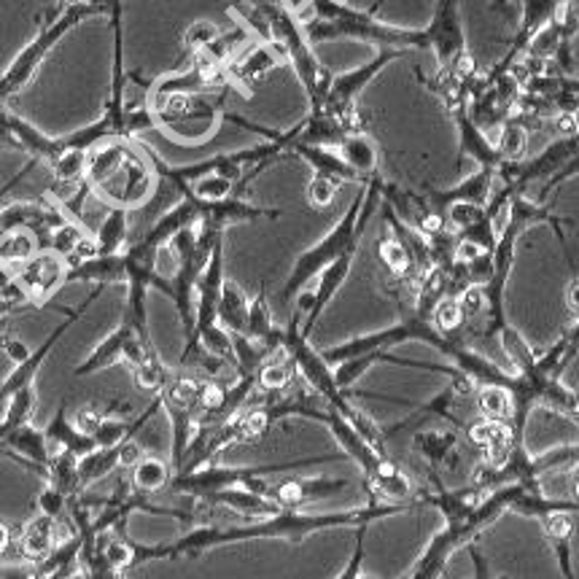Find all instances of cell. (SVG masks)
I'll return each mask as SVG.
<instances>
[{
  "mask_svg": "<svg viewBox=\"0 0 579 579\" xmlns=\"http://www.w3.org/2000/svg\"><path fill=\"white\" fill-rule=\"evenodd\" d=\"M421 507L415 502L404 504H385L372 499L366 507L356 509H340V513H302V509H280L270 518L248 520L240 526H197L189 534L167 545H138L133 541L135 566L154 564V560H184V558H200L203 552L216 550V547L242 545V541L257 539H286L300 545L302 539L313 537V534L332 531V528H359L372 526L375 520L394 518V515L407 513V509Z\"/></svg>",
  "mask_w": 579,
  "mask_h": 579,
  "instance_id": "1",
  "label": "cell"
},
{
  "mask_svg": "<svg viewBox=\"0 0 579 579\" xmlns=\"http://www.w3.org/2000/svg\"><path fill=\"white\" fill-rule=\"evenodd\" d=\"M86 186L108 208L138 210L157 195L159 176L148 148L135 141H108L86 154Z\"/></svg>",
  "mask_w": 579,
  "mask_h": 579,
  "instance_id": "2",
  "label": "cell"
},
{
  "mask_svg": "<svg viewBox=\"0 0 579 579\" xmlns=\"http://www.w3.org/2000/svg\"><path fill=\"white\" fill-rule=\"evenodd\" d=\"M383 184L385 180L380 178L378 173L361 184L359 195L348 205L342 219L334 224L316 246H310L308 251L297 257L294 267H291L289 278H286L283 283V291H280V300H297V294H300L302 289H308V286L321 276L323 267L332 265L334 259H340L342 254L351 251V248H359L361 235L370 227L372 216L383 208Z\"/></svg>",
  "mask_w": 579,
  "mask_h": 579,
  "instance_id": "3",
  "label": "cell"
},
{
  "mask_svg": "<svg viewBox=\"0 0 579 579\" xmlns=\"http://www.w3.org/2000/svg\"><path fill=\"white\" fill-rule=\"evenodd\" d=\"M116 6V0H84V3L60 6L43 28L35 33V39L17 54L14 62L9 65V71L0 76V103H9L11 97L20 95L22 90H28L30 81L35 79L43 60L52 54V49L65 39L71 30H76L81 22L92 20V17H108L111 9Z\"/></svg>",
  "mask_w": 579,
  "mask_h": 579,
  "instance_id": "4",
  "label": "cell"
},
{
  "mask_svg": "<svg viewBox=\"0 0 579 579\" xmlns=\"http://www.w3.org/2000/svg\"><path fill=\"white\" fill-rule=\"evenodd\" d=\"M338 458L340 456H310V458L286 461V464H265V466L210 464V466H203V469L186 472V475H173L167 488H170L173 494L189 496V499H203V496L216 494V490H224V488H246V490H254V494L265 496V488L272 475H286V472L327 464V461H338Z\"/></svg>",
  "mask_w": 579,
  "mask_h": 579,
  "instance_id": "5",
  "label": "cell"
},
{
  "mask_svg": "<svg viewBox=\"0 0 579 579\" xmlns=\"http://www.w3.org/2000/svg\"><path fill=\"white\" fill-rule=\"evenodd\" d=\"M157 116V130L178 143H203L214 138L224 120L221 105L205 95H170L148 103Z\"/></svg>",
  "mask_w": 579,
  "mask_h": 579,
  "instance_id": "6",
  "label": "cell"
},
{
  "mask_svg": "<svg viewBox=\"0 0 579 579\" xmlns=\"http://www.w3.org/2000/svg\"><path fill=\"white\" fill-rule=\"evenodd\" d=\"M154 351H157V348H154L152 338H143L133 323L122 319L120 327H116L108 338H103L95 348H92L90 356L81 361L76 370H73V375L76 378L97 375V372L108 370V366L120 364V361H124V364L130 366H138L141 361Z\"/></svg>",
  "mask_w": 579,
  "mask_h": 579,
  "instance_id": "7",
  "label": "cell"
},
{
  "mask_svg": "<svg viewBox=\"0 0 579 579\" xmlns=\"http://www.w3.org/2000/svg\"><path fill=\"white\" fill-rule=\"evenodd\" d=\"M14 280L30 304H43L68 283V261L49 248H41L39 254L20 265Z\"/></svg>",
  "mask_w": 579,
  "mask_h": 579,
  "instance_id": "8",
  "label": "cell"
},
{
  "mask_svg": "<svg viewBox=\"0 0 579 579\" xmlns=\"http://www.w3.org/2000/svg\"><path fill=\"white\" fill-rule=\"evenodd\" d=\"M345 488H351L348 477H286L278 483H267L265 496L270 502H276L280 509H302L313 502L332 499V496L342 494Z\"/></svg>",
  "mask_w": 579,
  "mask_h": 579,
  "instance_id": "9",
  "label": "cell"
},
{
  "mask_svg": "<svg viewBox=\"0 0 579 579\" xmlns=\"http://www.w3.org/2000/svg\"><path fill=\"white\" fill-rule=\"evenodd\" d=\"M426 49H432L440 68H447L461 52H466L464 22H461V0H437L432 22L423 28Z\"/></svg>",
  "mask_w": 579,
  "mask_h": 579,
  "instance_id": "10",
  "label": "cell"
},
{
  "mask_svg": "<svg viewBox=\"0 0 579 579\" xmlns=\"http://www.w3.org/2000/svg\"><path fill=\"white\" fill-rule=\"evenodd\" d=\"M402 54L404 49H391V46L378 49L375 58L364 62V65L356 68V71H348L342 73V76H334L327 101H323V105H319V108H310V111H327V114H334V111L348 108V105H356L361 92H364L366 86H370L372 81L391 65V62L400 60Z\"/></svg>",
  "mask_w": 579,
  "mask_h": 579,
  "instance_id": "11",
  "label": "cell"
},
{
  "mask_svg": "<svg viewBox=\"0 0 579 579\" xmlns=\"http://www.w3.org/2000/svg\"><path fill=\"white\" fill-rule=\"evenodd\" d=\"M356 257H359V248H351V251L342 254L340 259H334L332 265L323 267L321 276L316 278V289H310V291H313V304H310V313L304 316L302 327H300L302 338L310 340V334H313L316 323H319L323 310L332 304L334 297H338V291L342 289V286H345V280H348V276H351L353 265H356Z\"/></svg>",
  "mask_w": 579,
  "mask_h": 579,
  "instance_id": "12",
  "label": "cell"
},
{
  "mask_svg": "<svg viewBox=\"0 0 579 579\" xmlns=\"http://www.w3.org/2000/svg\"><path fill=\"white\" fill-rule=\"evenodd\" d=\"M496 186V170H488V167H477V173H472L469 178H464L461 184L451 186V189H428L426 203L432 205V210L445 216L447 205L453 203H477V205H488L490 195H494Z\"/></svg>",
  "mask_w": 579,
  "mask_h": 579,
  "instance_id": "13",
  "label": "cell"
},
{
  "mask_svg": "<svg viewBox=\"0 0 579 579\" xmlns=\"http://www.w3.org/2000/svg\"><path fill=\"white\" fill-rule=\"evenodd\" d=\"M464 434L472 445H477L479 451H485L483 464H488V466L504 464V458L509 456V451H513L515 442H520V440H515V432H513V426H509V421L483 418V415H479L477 421L466 423Z\"/></svg>",
  "mask_w": 579,
  "mask_h": 579,
  "instance_id": "14",
  "label": "cell"
},
{
  "mask_svg": "<svg viewBox=\"0 0 579 579\" xmlns=\"http://www.w3.org/2000/svg\"><path fill=\"white\" fill-rule=\"evenodd\" d=\"M280 62H286V58L276 43H257V46L248 49L246 54H240V58L229 62L227 81L240 86V90L251 92V86L265 79L270 71H276Z\"/></svg>",
  "mask_w": 579,
  "mask_h": 579,
  "instance_id": "15",
  "label": "cell"
},
{
  "mask_svg": "<svg viewBox=\"0 0 579 579\" xmlns=\"http://www.w3.org/2000/svg\"><path fill=\"white\" fill-rule=\"evenodd\" d=\"M62 539L65 537H60V520L35 513L33 518L24 523L20 539L14 541L17 556H20L24 564H43V560L52 556L54 547H58Z\"/></svg>",
  "mask_w": 579,
  "mask_h": 579,
  "instance_id": "16",
  "label": "cell"
},
{
  "mask_svg": "<svg viewBox=\"0 0 579 579\" xmlns=\"http://www.w3.org/2000/svg\"><path fill=\"white\" fill-rule=\"evenodd\" d=\"M453 120H456V130H458L461 157H469L477 167H488V170H496V167H499L504 162L499 148H496V143L488 138V133H485L483 127H477V124L472 122L466 105H464V108L453 111Z\"/></svg>",
  "mask_w": 579,
  "mask_h": 579,
  "instance_id": "17",
  "label": "cell"
},
{
  "mask_svg": "<svg viewBox=\"0 0 579 579\" xmlns=\"http://www.w3.org/2000/svg\"><path fill=\"white\" fill-rule=\"evenodd\" d=\"M197 502L208 504V507H224L246 520L270 518V515L280 513V507L276 502H270L267 496L254 494V490H246V488H224V490H216V494L203 496V499H197Z\"/></svg>",
  "mask_w": 579,
  "mask_h": 579,
  "instance_id": "18",
  "label": "cell"
},
{
  "mask_svg": "<svg viewBox=\"0 0 579 579\" xmlns=\"http://www.w3.org/2000/svg\"><path fill=\"white\" fill-rule=\"evenodd\" d=\"M413 453L426 461L432 469H445V466H456L458 451V428H426V432L413 434Z\"/></svg>",
  "mask_w": 579,
  "mask_h": 579,
  "instance_id": "19",
  "label": "cell"
},
{
  "mask_svg": "<svg viewBox=\"0 0 579 579\" xmlns=\"http://www.w3.org/2000/svg\"><path fill=\"white\" fill-rule=\"evenodd\" d=\"M291 154L308 162L310 170H313V176L332 178V180H338L340 186L342 184H364V180H361L356 173L345 165V159L340 157L338 148L304 146V143H294V146H291Z\"/></svg>",
  "mask_w": 579,
  "mask_h": 579,
  "instance_id": "20",
  "label": "cell"
},
{
  "mask_svg": "<svg viewBox=\"0 0 579 579\" xmlns=\"http://www.w3.org/2000/svg\"><path fill=\"white\" fill-rule=\"evenodd\" d=\"M124 280H127L124 251L114 254V257H95L68 267V283H95L105 289V286L124 283Z\"/></svg>",
  "mask_w": 579,
  "mask_h": 579,
  "instance_id": "21",
  "label": "cell"
},
{
  "mask_svg": "<svg viewBox=\"0 0 579 579\" xmlns=\"http://www.w3.org/2000/svg\"><path fill=\"white\" fill-rule=\"evenodd\" d=\"M43 434H46L49 447L73 453V456H79V458H84L86 453H92L97 447L95 437H90V434L81 432V428H76V423L68 418L65 404H60V410L54 413V418L49 421V426L43 428ZM58 451H52V453H58Z\"/></svg>",
  "mask_w": 579,
  "mask_h": 579,
  "instance_id": "22",
  "label": "cell"
},
{
  "mask_svg": "<svg viewBox=\"0 0 579 579\" xmlns=\"http://www.w3.org/2000/svg\"><path fill=\"white\" fill-rule=\"evenodd\" d=\"M97 242V257H114L122 254L130 246V210L124 208H108V214L103 216L101 227L95 229Z\"/></svg>",
  "mask_w": 579,
  "mask_h": 579,
  "instance_id": "23",
  "label": "cell"
},
{
  "mask_svg": "<svg viewBox=\"0 0 579 579\" xmlns=\"http://www.w3.org/2000/svg\"><path fill=\"white\" fill-rule=\"evenodd\" d=\"M338 154L361 180L372 178L378 173V146L366 133L345 135V141L338 146Z\"/></svg>",
  "mask_w": 579,
  "mask_h": 579,
  "instance_id": "24",
  "label": "cell"
},
{
  "mask_svg": "<svg viewBox=\"0 0 579 579\" xmlns=\"http://www.w3.org/2000/svg\"><path fill=\"white\" fill-rule=\"evenodd\" d=\"M297 378L300 375H297L294 361L289 359V353L283 348L278 353H272L270 359H265V364L257 370V385L265 394H283V391H289L294 385Z\"/></svg>",
  "mask_w": 579,
  "mask_h": 579,
  "instance_id": "25",
  "label": "cell"
},
{
  "mask_svg": "<svg viewBox=\"0 0 579 579\" xmlns=\"http://www.w3.org/2000/svg\"><path fill=\"white\" fill-rule=\"evenodd\" d=\"M248 297L232 280H224L221 300H219V327L227 329L229 334H246L248 319Z\"/></svg>",
  "mask_w": 579,
  "mask_h": 579,
  "instance_id": "26",
  "label": "cell"
},
{
  "mask_svg": "<svg viewBox=\"0 0 579 579\" xmlns=\"http://www.w3.org/2000/svg\"><path fill=\"white\" fill-rule=\"evenodd\" d=\"M120 451L122 445L95 447V451L86 453L84 458H79V488L90 490L92 485L101 483L111 472L120 469Z\"/></svg>",
  "mask_w": 579,
  "mask_h": 579,
  "instance_id": "27",
  "label": "cell"
},
{
  "mask_svg": "<svg viewBox=\"0 0 579 579\" xmlns=\"http://www.w3.org/2000/svg\"><path fill=\"white\" fill-rule=\"evenodd\" d=\"M173 479V466L167 464V461H162L157 456H143L138 464L133 466V479H130V485H133V490H138V494H159V490H165L167 485H170Z\"/></svg>",
  "mask_w": 579,
  "mask_h": 579,
  "instance_id": "28",
  "label": "cell"
},
{
  "mask_svg": "<svg viewBox=\"0 0 579 579\" xmlns=\"http://www.w3.org/2000/svg\"><path fill=\"white\" fill-rule=\"evenodd\" d=\"M54 176V189H76L86 178V152L60 146L58 157L49 162Z\"/></svg>",
  "mask_w": 579,
  "mask_h": 579,
  "instance_id": "29",
  "label": "cell"
},
{
  "mask_svg": "<svg viewBox=\"0 0 579 579\" xmlns=\"http://www.w3.org/2000/svg\"><path fill=\"white\" fill-rule=\"evenodd\" d=\"M378 257L383 261L385 272H389L391 278H421L418 272H415V265H413V257H410L407 246L396 238L394 232H385L383 238L378 242Z\"/></svg>",
  "mask_w": 579,
  "mask_h": 579,
  "instance_id": "30",
  "label": "cell"
},
{
  "mask_svg": "<svg viewBox=\"0 0 579 579\" xmlns=\"http://www.w3.org/2000/svg\"><path fill=\"white\" fill-rule=\"evenodd\" d=\"M41 251L39 235L30 232V229H11L0 238V267H14L24 265L33 254Z\"/></svg>",
  "mask_w": 579,
  "mask_h": 579,
  "instance_id": "31",
  "label": "cell"
},
{
  "mask_svg": "<svg viewBox=\"0 0 579 579\" xmlns=\"http://www.w3.org/2000/svg\"><path fill=\"white\" fill-rule=\"evenodd\" d=\"M475 407L483 418L513 421V394L504 385H477Z\"/></svg>",
  "mask_w": 579,
  "mask_h": 579,
  "instance_id": "32",
  "label": "cell"
},
{
  "mask_svg": "<svg viewBox=\"0 0 579 579\" xmlns=\"http://www.w3.org/2000/svg\"><path fill=\"white\" fill-rule=\"evenodd\" d=\"M496 338L502 340V348L504 353H507L509 364H513V372L515 375H520V372H528L537 366V353L531 351V345H528V340L523 338L515 327H504Z\"/></svg>",
  "mask_w": 579,
  "mask_h": 579,
  "instance_id": "33",
  "label": "cell"
},
{
  "mask_svg": "<svg viewBox=\"0 0 579 579\" xmlns=\"http://www.w3.org/2000/svg\"><path fill=\"white\" fill-rule=\"evenodd\" d=\"M35 404H39L35 385H30V389H22V391H17V394H11L9 400H6V415H3V421H0V428H3V432H9V428L28 426V423H33Z\"/></svg>",
  "mask_w": 579,
  "mask_h": 579,
  "instance_id": "34",
  "label": "cell"
},
{
  "mask_svg": "<svg viewBox=\"0 0 579 579\" xmlns=\"http://www.w3.org/2000/svg\"><path fill=\"white\" fill-rule=\"evenodd\" d=\"M235 189H238V186H235L229 178L219 176V173H205V176L192 180V184L180 192V197L192 195L200 203H221L227 200V197H232Z\"/></svg>",
  "mask_w": 579,
  "mask_h": 579,
  "instance_id": "35",
  "label": "cell"
},
{
  "mask_svg": "<svg viewBox=\"0 0 579 579\" xmlns=\"http://www.w3.org/2000/svg\"><path fill=\"white\" fill-rule=\"evenodd\" d=\"M170 378H173V370L159 359L157 351L148 353L138 366H133L135 385H138L141 391H152V394H159Z\"/></svg>",
  "mask_w": 579,
  "mask_h": 579,
  "instance_id": "36",
  "label": "cell"
},
{
  "mask_svg": "<svg viewBox=\"0 0 579 579\" xmlns=\"http://www.w3.org/2000/svg\"><path fill=\"white\" fill-rule=\"evenodd\" d=\"M86 235H92V232H90V227H86L84 221L68 219L65 224H60V227L54 229V232H49L46 248H49V251L60 254V257L68 261V259L73 257V251H76L79 242L84 240Z\"/></svg>",
  "mask_w": 579,
  "mask_h": 579,
  "instance_id": "37",
  "label": "cell"
},
{
  "mask_svg": "<svg viewBox=\"0 0 579 579\" xmlns=\"http://www.w3.org/2000/svg\"><path fill=\"white\" fill-rule=\"evenodd\" d=\"M528 130L523 127V124L513 122V120H504L502 122V133H499V141L496 143V148H499L502 159L504 162H520L526 157V148H528Z\"/></svg>",
  "mask_w": 579,
  "mask_h": 579,
  "instance_id": "38",
  "label": "cell"
},
{
  "mask_svg": "<svg viewBox=\"0 0 579 579\" xmlns=\"http://www.w3.org/2000/svg\"><path fill=\"white\" fill-rule=\"evenodd\" d=\"M432 327L437 329L440 334H445V338L458 340V334L464 332V327H466L464 313H461L458 297H442L432 313Z\"/></svg>",
  "mask_w": 579,
  "mask_h": 579,
  "instance_id": "39",
  "label": "cell"
},
{
  "mask_svg": "<svg viewBox=\"0 0 579 579\" xmlns=\"http://www.w3.org/2000/svg\"><path fill=\"white\" fill-rule=\"evenodd\" d=\"M485 219V205L477 203H453L445 210V224L453 232H464V229L475 227Z\"/></svg>",
  "mask_w": 579,
  "mask_h": 579,
  "instance_id": "40",
  "label": "cell"
},
{
  "mask_svg": "<svg viewBox=\"0 0 579 579\" xmlns=\"http://www.w3.org/2000/svg\"><path fill=\"white\" fill-rule=\"evenodd\" d=\"M219 39H221V30L216 28L214 22L197 20L195 24H189V28H186L184 46H186V52H189V54H200L208 46H214V43L219 41Z\"/></svg>",
  "mask_w": 579,
  "mask_h": 579,
  "instance_id": "41",
  "label": "cell"
},
{
  "mask_svg": "<svg viewBox=\"0 0 579 579\" xmlns=\"http://www.w3.org/2000/svg\"><path fill=\"white\" fill-rule=\"evenodd\" d=\"M22 304H30L28 297L22 294L14 276H11L6 267H0V321H3L11 310L22 308Z\"/></svg>",
  "mask_w": 579,
  "mask_h": 579,
  "instance_id": "42",
  "label": "cell"
},
{
  "mask_svg": "<svg viewBox=\"0 0 579 579\" xmlns=\"http://www.w3.org/2000/svg\"><path fill=\"white\" fill-rule=\"evenodd\" d=\"M458 304H461V313H464L466 327L475 321H483V316H485L483 286H466V289L458 294Z\"/></svg>",
  "mask_w": 579,
  "mask_h": 579,
  "instance_id": "43",
  "label": "cell"
},
{
  "mask_svg": "<svg viewBox=\"0 0 579 579\" xmlns=\"http://www.w3.org/2000/svg\"><path fill=\"white\" fill-rule=\"evenodd\" d=\"M338 189L340 184L332 178H323V176H313L308 184V203L313 205V208H329V205L334 203V197H338Z\"/></svg>",
  "mask_w": 579,
  "mask_h": 579,
  "instance_id": "44",
  "label": "cell"
},
{
  "mask_svg": "<svg viewBox=\"0 0 579 579\" xmlns=\"http://www.w3.org/2000/svg\"><path fill=\"white\" fill-rule=\"evenodd\" d=\"M35 504H39L41 515H49V518H54V520H60L62 515H68V496L49 483H43L39 502Z\"/></svg>",
  "mask_w": 579,
  "mask_h": 579,
  "instance_id": "45",
  "label": "cell"
},
{
  "mask_svg": "<svg viewBox=\"0 0 579 579\" xmlns=\"http://www.w3.org/2000/svg\"><path fill=\"white\" fill-rule=\"evenodd\" d=\"M366 531H370V526H359L356 528V547H353V556L348 558L345 569L340 571L338 579H359L361 566H364V539H366Z\"/></svg>",
  "mask_w": 579,
  "mask_h": 579,
  "instance_id": "46",
  "label": "cell"
},
{
  "mask_svg": "<svg viewBox=\"0 0 579 579\" xmlns=\"http://www.w3.org/2000/svg\"><path fill=\"white\" fill-rule=\"evenodd\" d=\"M577 176H579V152H577L575 157H571L569 162H566L564 167H560L556 176H550V178L545 180V186H541V197H539V200H545V197L550 195V192H556L558 186H564L566 180H571V178H577Z\"/></svg>",
  "mask_w": 579,
  "mask_h": 579,
  "instance_id": "47",
  "label": "cell"
},
{
  "mask_svg": "<svg viewBox=\"0 0 579 579\" xmlns=\"http://www.w3.org/2000/svg\"><path fill=\"white\" fill-rule=\"evenodd\" d=\"M143 456H146V453H143V447L138 445V440H124L122 442V451H120V466H122V469H133V466L138 464Z\"/></svg>",
  "mask_w": 579,
  "mask_h": 579,
  "instance_id": "48",
  "label": "cell"
},
{
  "mask_svg": "<svg viewBox=\"0 0 579 579\" xmlns=\"http://www.w3.org/2000/svg\"><path fill=\"white\" fill-rule=\"evenodd\" d=\"M0 348H3V353H6V356H9L11 361H14V364H20V361H24V359L30 356V353H33L28 345H24L22 340H14V338L3 340V345H0Z\"/></svg>",
  "mask_w": 579,
  "mask_h": 579,
  "instance_id": "49",
  "label": "cell"
},
{
  "mask_svg": "<svg viewBox=\"0 0 579 579\" xmlns=\"http://www.w3.org/2000/svg\"><path fill=\"white\" fill-rule=\"evenodd\" d=\"M552 124H556V133L558 138H575L577 135V124H575V116L566 114V111H558L556 120H552Z\"/></svg>",
  "mask_w": 579,
  "mask_h": 579,
  "instance_id": "50",
  "label": "cell"
},
{
  "mask_svg": "<svg viewBox=\"0 0 579 579\" xmlns=\"http://www.w3.org/2000/svg\"><path fill=\"white\" fill-rule=\"evenodd\" d=\"M566 308L579 316V278H571L569 286H566Z\"/></svg>",
  "mask_w": 579,
  "mask_h": 579,
  "instance_id": "51",
  "label": "cell"
},
{
  "mask_svg": "<svg viewBox=\"0 0 579 579\" xmlns=\"http://www.w3.org/2000/svg\"><path fill=\"white\" fill-rule=\"evenodd\" d=\"M11 545H14V531H11L9 523L0 520V556H6L11 550Z\"/></svg>",
  "mask_w": 579,
  "mask_h": 579,
  "instance_id": "52",
  "label": "cell"
},
{
  "mask_svg": "<svg viewBox=\"0 0 579 579\" xmlns=\"http://www.w3.org/2000/svg\"><path fill=\"white\" fill-rule=\"evenodd\" d=\"M571 116H575V124H577V135H579V103L575 105V111H571Z\"/></svg>",
  "mask_w": 579,
  "mask_h": 579,
  "instance_id": "53",
  "label": "cell"
},
{
  "mask_svg": "<svg viewBox=\"0 0 579 579\" xmlns=\"http://www.w3.org/2000/svg\"><path fill=\"white\" fill-rule=\"evenodd\" d=\"M62 6H71V3H84V0H60Z\"/></svg>",
  "mask_w": 579,
  "mask_h": 579,
  "instance_id": "54",
  "label": "cell"
},
{
  "mask_svg": "<svg viewBox=\"0 0 579 579\" xmlns=\"http://www.w3.org/2000/svg\"><path fill=\"white\" fill-rule=\"evenodd\" d=\"M575 494H577V499H579V477H577V483H575Z\"/></svg>",
  "mask_w": 579,
  "mask_h": 579,
  "instance_id": "55",
  "label": "cell"
},
{
  "mask_svg": "<svg viewBox=\"0 0 579 579\" xmlns=\"http://www.w3.org/2000/svg\"><path fill=\"white\" fill-rule=\"evenodd\" d=\"M359 579H375V577H366V575H364V571H361V575H359Z\"/></svg>",
  "mask_w": 579,
  "mask_h": 579,
  "instance_id": "56",
  "label": "cell"
},
{
  "mask_svg": "<svg viewBox=\"0 0 579 579\" xmlns=\"http://www.w3.org/2000/svg\"><path fill=\"white\" fill-rule=\"evenodd\" d=\"M499 579H509V577H507V575H502V577H499Z\"/></svg>",
  "mask_w": 579,
  "mask_h": 579,
  "instance_id": "57",
  "label": "cell"
}]
</instances>
